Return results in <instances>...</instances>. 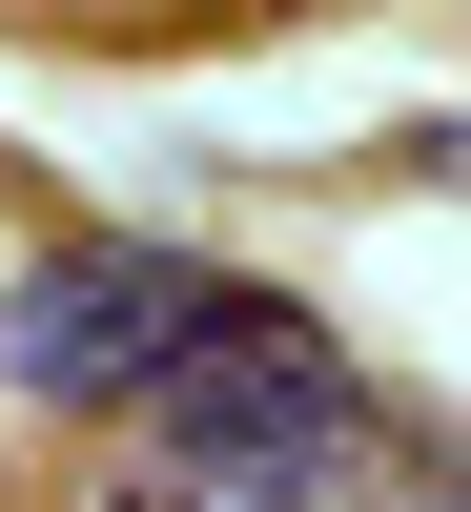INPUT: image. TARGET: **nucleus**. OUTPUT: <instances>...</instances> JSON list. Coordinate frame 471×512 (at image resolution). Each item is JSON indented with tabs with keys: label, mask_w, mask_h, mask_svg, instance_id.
I'll list each match as a JSON object with an SVG mask.
<instances>
[{
	"label": "nucleus",
	"mask_w": 471,
	"mask_h": 512,
	"mask_svg": "<svg viewBox=\"0 0 471 512\" xmlns=\"http://www.w3.org/2000/svg\"><path fill=\"white\" fill-rule=\"evenodd\" d=\"M164 451H349V349H328L308 308H267V287H226L205 308V349L144 390Z\"/></svg>",
	"instance_id": "f03ea898"
},
{
	"label": "nucleus",
	"mask_w": 471,
	"mask_h": 512,
	"mask_svg": "<svg viewBox=\"0 0 471 512\" xmlns=\"http://www.w3.org/2000/svg\"><path fill=\"white\" fill-rule=\"evenodd\" d=\"M390 512H471V472H431V492H390Z\"/></svg>",
	"instance_id": "20e7f679"
},
{
	"label": "nucleus",
	"mask_w": 471,
	"mask_h": 512,
	"mask_svg": "<svg viewBox=\"0 0 471 512\" xmlns=\"http://www.w3.org/2000/svg\"><path fill=\"white\" fill-rule=\"evenodd\" d=\"M205 308H226V287H205L185 246H62V267L0 308V369H21L41 410H144L164 369L205 349Z\"/></svg>",
	"instance_id": "f257e3e1"
},
{
	"label": "nucleus",
	"mask_w": 471,
	"mask_h": 512,
	"mask_svg": "<svg viewBox=\"0 0 471 512\" xmlns=\"http://www.w3.org/2000/svg\"><path fill=\"white\" fill-rule=\"evenodd\" d=\"M103 512H328V451H123V492Z\"/></svg>",
	"instance_id": "7ed1b4c3"
}]
</instances>
